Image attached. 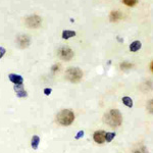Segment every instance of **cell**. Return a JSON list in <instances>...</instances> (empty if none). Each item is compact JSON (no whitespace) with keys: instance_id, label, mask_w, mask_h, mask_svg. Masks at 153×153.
<instances>
[{"instance_id":"obj_17","label":"cell","mask_w":153,"mask_h":153,"mask_svg":"<svg viewBox=\"0 0 153 153\" xmlns=\"http://www.w3.org/2000/svg\"><path fill=\"white\" fill-rule=\"evenodd\" d=\"M134 153H148V151L144 146H142V147H140L139 149H136L134 151Z\"/></svg>"},{"instance_id":"obj_14","label":"cell","mask_w":153,"mask_h":153,"mask_svg":"<svg viewBox=\"0 0 153 153\" xmlns=\"http://www.w3.org/2000/svg\"><path fill=\"white\" fill-rule=\"evenodd\" d=\"M123 103H124L126 106L130 107V108L133 106V100L131 99L130 97H124V98H123Z\"/></svg>"},{"instance_id":"obj_4","label":"cell","mask_w":153,"mask_h":153,"mask_svg":"<svg viewBox=\"0 0 153 153\" xmlns=\"http://www.w3.org/2000/svg\"><path fill=\"white\" fill-rule=\"evenodd\" d=\"M58 55L61 59L68 61L74 57V52L70 47H65V46H63V47L59 48Z\"/></svg>"},{"instance_id":"obj_5","label":"cell","mask_w":153,"mask_h":153,"mask_svg":"<svg viewBox=\"0 0 153 153\" xmlns=\"http://www.w3.org/2000/svg\"><path fill=\"white\" fill-rule=\"evenodd\" d=\"M42 24V19L38 16H31L26 19V25L29 28H39Z\"/></svg>"},{"instance_id":"obj_6","label":"cell","mask_w":153,"mask_h":153,"mask_svg":"<svg viewBox=\"0 0 153 153\" xmlns=\"http://www.w3.org/2000/svg\"><path fill=\"white\" fill-rule=\"evenodd\" d=\"M30 42H31V39L28 35H19L16 38L18 46L21 48H27L30 45Z\"/></svg>"},{"instance_id":"obj_10","label":"cell","mask_w":153,"mask_h":153,"mask_svg":"<svg viewBox=\"0 0 153 153\" xmlns=\"http://www.w3.org/2000/svg\"><path fill=\"white\" fill-rule=\"evenodd\" d=\"M141 42L140 41H134L132 44H131L130 46V50L132 51V52H136V51H138L140 48H141Z\"/></svg>"},{"instance_id":"obj_12","label":"cell","mask_w":153,"mask_h":153,"mask_svg":"<svg viewBox=\"0 0 153 153\" xmlns=\"http://www.w3.org/2000/svg\"><path fill=\"white\" fill-rule=\"evenodd\" d=\"M39 143H40V138L38 137V136H34L33 138H32V143H31V145H32V147H33V149H37L39 146Z\"/></svg>"},{"instance_id":"obj_22","label":"cell","mask_w":153,"mask_h":153,"mask_svg":"<svg viewBox=\"0 0 153 153\" xmlns=\"http://www.w3.org/2000/svg\"><path fill=\"white\" fill-rule=\"evenodd\" d=\"M84 136V131H80V132L78 133V135L76 136V139H80L81 137H83Z\"/></svg>"},{"instance_id":"obj_13","label":"cell","mask_w":153,"mask_h":153,"mask_svg":"<svg viewBox=\"0 0 153 153\" xmlns=\"http://www.w3.org/2000/svg\"><path fill=\"white\" fill-rule=\"evenodd\" d=\"M76 36V32L74 31H63L62 33V38L63 39H70L71 37Z\"/></svg>"},{"instance_id":"obj_20","label":"cell","mask_w":153,"mask_h":153,"mask_svg":"<svg viewBox=\"0 0 153 153\" xmlns=\"http://www.w3.org/2000/svg\"><path fill=\"white\" fill-rule=\"evenodd\" d=\"M5 54V49L3 47H0V59L3 57V55Z\"/></svg>"},{"instance_id":"obj_3","label":"cell","mask_w":153,"mask_h":153,"mask_svg":"<svg viewBox=\"0 0 153 153\" xmlns=\"http://www.w3.org/2000/svg\"><path fill=\"white\" fill-rule=\"evenodd\" d=\"M83 76V73L78 68H71L65 71V78L73 83H78L81 81Z\"/></svg>"},{"instance_id":"obj_2","label":"cell","mask_w":153,"mask_h":153,"mask_svg":"<svg viewBox=\"0 0 153 153\" xmlns=\"http://www.w3.org/2000/svg\"><path fill=\"white\" fill-rule=\"evenodd\" d=\"M75 120V114L71 110L63 109L57 114V123L61 126H70Z\"/></svg>"},{"instance_id":"obj_8","label":"cell","mask_w":153,"mask_h":153,"mask_svg":"<svg viewBox=\"0 0 153 153\" xmlns=\"http://www.w3.org/2000/svg\"><path fill=\"white\" fill-rule=\"evenodd\" d=\"M8 76H9V80H10L11 82L14 84V85H23L24 80H23V76H22L14 75V74H10Z\"/></svg>"},{"instance_id":"obj_18","label":"cell","mask_w":153,"mask_h":153,"mask_svg":"<svg viewBox=\"0 0 153 153\" xmlns=\"http://www.w3.org/2000/svg\"><path fill=\"white\" fill-rule=\"evenodd\" d=\"M147 108H148V110H149L150 112L153 113V99H152V100H150L149 102H148Z\"/></svg>"},{"instance_id":"obj_7","label":"cell","mask_w":153,"mask_h":153,"mask_svg":"<svg viewBox=\"0 0 153 153\" xmlns=\"http://www.w3.org/2000/svg\"><path fill=\"white\" fill-rule=\"evenodd\" d=\"M105 134L106 133L104 131H97V132L94 133V136H93V138H94V141L96 143H98V144H102V143L105 142Z\"/></svg>"},{"instance_id":"obj_9","label":"cell","mask_w":153,"mask_h":153,"mask_svg":"<svg viewBox=\"0 0 153 153\" xmlns=\"http://www.w3.org/2000/svg\"><path fill=\"white\" fill-rule=\"evenodd\" d=\"M14 90H16V95H18L19 97H22V98L27 97V92L24 89L23 85H14Z\"/></svg>"},{"instance_id":"obj_11","label":"cell","mask_w":153,"mask_h":153,"mask_svg":"<svg viewBox=\"0 0 153 153\" xmlns=\"http://www.w3.org/2000/svg\"><path fill=\"white\" fill-rule=\"evenodd\" d=\"M120 18H122V13H120V11H117V10L112 11L109 16V19L111 22H117Z\"/></svg>"},{"instance_id":"obj_19","label":"cell","mask_w":153,"mask_h":153,"mask_svg":"<svg viewBox=\"0 0 153 153\" xmlns=\"http://www.w3.org/2000/svg\"><path fill=\"white\" fill-rule=\"evenodd\" d=\"M131 66H132V65H130V63H122V65H120V68H130Z\"/></svg>"},{"instance_id":"obj_21","label":"cell","mask_w":153,"mask_h":153,"mask_svg":"<svg viewBox=\"0 0 153 153\" xmlns=\"http://www.w3.org/2000/svg\"><path fill=\"white\" fill-rule=\"evenodd\" d=\"M51 89L50 88H46V89H44V93H45V95H50L51 94Z\"/></svg>"},{"instance_id":"obj_23","label":"cell","mask_w":153,"mask_h":153,"mask_svg":"<svg viewBox=\"0 0 153 153\" xmlns=\"http://www.w3.org/2000/svg\"><path fill=\"white\" fill-rule=\"evenodd\" d=\"M150 68H151V71H152V73H153V61L151 62V65H150Z\"/></svg>"},{"instance_id":"obj_16","label":"cell","mask_w":153,"mask_h":153,"mask_svg":"<svg viewBox=\"0 0 153 153\" xmlns=\"http://www.w3.org/2000/svg\"><path fill=\"white\" fill-rule=\"evenodd\" d=\"M124 3L128 6H134L137 3V0H124Z\"/></svg>"},{"instance_id":"obj_1","label":"cell","mask_w":153,"mask_h":153,"mask_svg":"<svg viewBox=\"0 0 153 153\" xmlns=\"http://www.w3.org/2000/svg\"><path fill=\"white\" fill-rule=\"evenodd\" d=\"M104 120L110 127H118L122 124V114L117 109H112L104 115Z\"/></svg>"},{"instance_id":"obj_15","label":"cell","mask_w":153,"mask_h":153,"mask_svg":"<svg viewBox=\"0 0 153 153\" xmlns=\"http://www.w3.org/2000/svg\"><path fill=\"white\" fill-rule=\"evenodd\" d=\"M115 137L114 133H106L105 134V141L106 142H111V140Z\"/></svg>"}]
</instances>
